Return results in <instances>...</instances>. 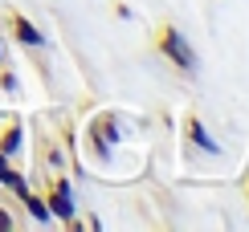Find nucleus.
Returning a JSON list of instances; mask_svg holds the SVG:
<instances>
[{
  "label": "nucleus",
  "instance_id": "nucleus-1",
  "mask_svg": "<svg viewBox=\"0 0 249 232\" xmlns=\"http://www.w3.org/2000/svg\"><path fill=\"white\" fill-rule=\"evenodd\" d=\"M155 49H160L176 69H184L188 78H196V69H200V66H196V53H192V45L184 41V33L176 25H160V29H155Z\"/></svg>",
  "mask_w": 249,
  "mask_h": 232
},
{
  "label": "nucleus",
  "instance_id": "nucleus-2",
  "mask_svg": "<svg viewBox=\"0 0 249 232\" xmlns=\"http://www.w3.org/2000/svg\"><path fill=\"white\" fill-rule=\"evenodd\" d=\"M45 204H49V212H53L57 220H66L70 228H78V220H74V196H70V179H61V175L49 179Z\"/></svg>",
  "mask_w": 249,
  "mask_h": 232
},
{
  "label": "nucleus",
  "instance_id": "nucleus-3",
  "mask_svg": "<svg viewBox=\"0 0 249 232\" xmlns=\"http://www.w3.org/2000/svg\"><path fill=\"white\" fill-rule=\"evenodd\" d=\"M8 25H13V37L20 41V45H29V49H41V45H45V33H41V29H37L29 17L13 13V17H8Z\"/></svg>",
  "mask_w": 249,
  "mask_h": 232
},
{
  "label": "nucleus",
  "instance_id": "nucleus-4",
  "mask_svg": "<svg viewBox=\"0 0 249 232\" xmlns=\"http://www.w3.org/2000/svg\"><path fill=\"white\" fill-rule=\"evenodd\" d=\"M184 131H188V139H192L196 147H200V151H204V155H221V143H216V139H213V134H209V131H204V122H200V118H196V114H188V118H184Z\"/></svg>",
  "mask_w": 249,
  "mask_h": 232
},
{
  "label": "nucleus",
  "instance_id": "nucleus-5",
  "mask_svg": "<svg viewBox=\"0 0 249 232\" xmlns=\"http://www.w3.org/2000/svg\"><path fill=\"white\" fill-rule=\"evenodd\" d=\"M90 134H94V143L107 151V147H115V139H119V122H115V114H102V118L90 126Z\"/></svg>",
  "mask_w": 249,
  "mask_h": 232
},
{
  "label": "nucleus",
  "instance_id": "nucleus-6",
  "mask_svg": "<svg viewBox=\"0 0 249 232\" xmlns=\"http://www.w3.org/2000/svg\"><path fill=\"white\" fill-rule=\"evenodd\" d=\"M20 147H25V131H20V122H4V131H0V155H20Z\"/></svg>",
  "mask_w": 249,
  "mask_h": 232
},
{
  "label": "nucleus",
  "instance_id": "nucleus-7",
  "mask_svg": "<svg viewBox=\"0 0 249 232\" xmlns=\"http://www.w3.org/2000/svg\"><path fill=\"white\" fill-rule=\"evenodd\" d=\"M0 183H4L8 192H17V196H25V192H29L25 175H20V171H13V167H8V155H0Z\"/></svg>",
  "mask_w": 249,
  "mask_h": 232
},
{
  "label": "nucleus",
  "instance_id": "nucleus-8",
  "mask_svg": "<svg viewBox=\"0 0 249 232\" xmlns=\"http://www.w3.org/2000/svg\"><path fill=\"white\" fill-rule=\"evenodd\" d=\"M20 199H25V208L33 212V220H37V224H49V220H53V212H49V204H45V196H33V192H25Z\"/></svg>",
  "mask_w": 249,
  "mask_h": 232
},
{
  "label": "nucleus",
  "instance_id": "nucleus-9",
  "mask_svg": "<svg viewBox=\"0 0 249 232\" xmlns=\"http://www.w3.org/2000/svg\"><path fill=\"white\" fill-rule=\"evenodd\" d=\"M8 228H13V216H8L4 208H0V232H8Z\"/></svg>",
  "mask_w": 249,
  "mask_h": 232
},
{
  "label": "nucleus",
  "instance_id": "nucleus-10",
  "mask_svg": "<svg viewBox=\"0 0 249 232\" xmlns=\"http://www.w3.org/2000/svg\"><path fill=\"white\" fill-rule=\"evenodd\" d=\"M0 57H4V49H0Z\"/></svg>",
  "mask_w": 249,
  "mask_h": 232
}]
</instances>
